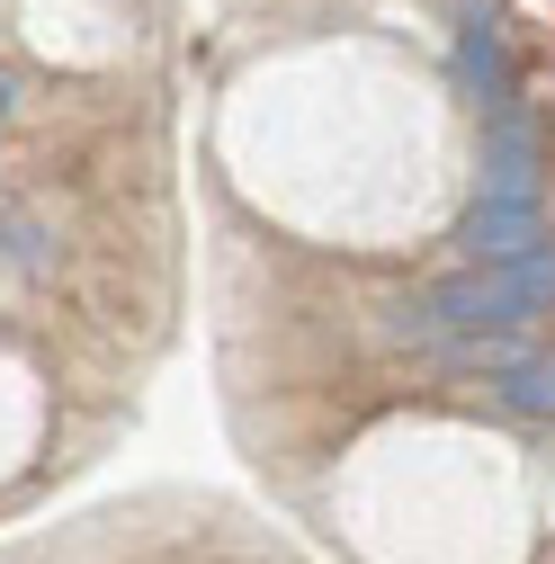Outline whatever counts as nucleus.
<instances>
[{"instance_id": "6", "label": "nucleus", "mask_w": 555, "mask_h": 564, "mask_svg": "<svg viewBox=\"0 0 555 564\" xmlns=\"http://www.w3.org/2000/svg\"><path fill=\"white\" fill-rule=\"evenodd\" d=\"M0 117H10V73H0Z\"/></svg>"}, {"instance_id": "4", "label": "nucleus", "mask_w": 555, "mask_h": 564, "mask_svg": "<svg viewBox=\"0 0 555 564\" xmlns=\"http://www.w3.org/2000/svg\"><path fill=\"white\" fill-rule=\"evenodd\" d=\"M457 73H466V90H483V108H511V54H502V36H493V28H466Z\"/></svg>"}, {"instance_id": "3", "label": "nucleus", "mask_w": 555, "mask_h": 564, "mask_svg": "<svg viewBox=\"0 0 555 564\" xmlns=\"http://www.w3.org/2000/svg\"><path fill=\"white\" fill-rule=\"evenodd\" d=\"M483 197H537V134L493 108V134H483Z\"/></svg>"}, {"instance_id": "2", "label": "nucleus", "mask_w": 555, "mask_h": 564, "mask_svg": "<svg viewBox=\"0 0 555 564\" xmlns=\"http://www.w3.org/2000/svg\"><path fill=\"white\" fill-rule=\"evenodd\" d=\"M457 242H466V260H529L555 234L537 216V197H475V216L457 225Z\"/></svg>"}, {"instance_id": "5", "label": "nucleus", "mask_w": 555, "mask_h": 564, "mask_svg": "<svg viewBox=\"0 0 555 564\" xmlns=\"http://www.w3.org/2000/svg\"><path fill=\"white\" fill-rule=\"evenodd\" d=\"M502 394L537 421H555V349H520V359H502Z\"/></svg>"}, {"instance_id": "1", "label": "nucleus", "mask_w": 555, "mask_h": 564, "mask_svg": "<svg viewBox=\"0 0 555 564\" xmlns=\"http://www.w3.org/2000/svg\"><path fill=\"white\" fill-rule=\"evenodd\" d=\"M439 332L448 340H493V332H520L537 314H555V242H537L529 260H475L457 269L448 288L431 296Z\"/></svg>"}]
</instances>
